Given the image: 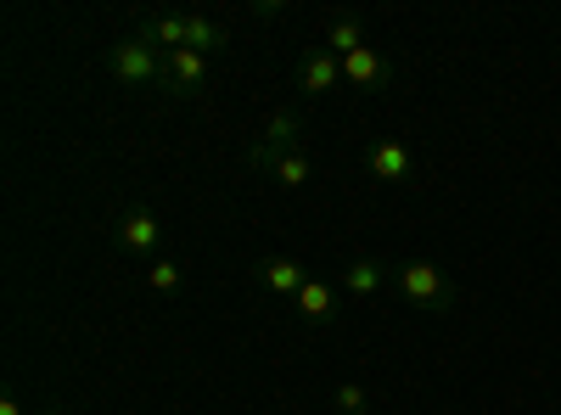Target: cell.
Returning a JSON list of instances; mask_svg holds the SVG:
<instances>
[{
    "label": "cell",
    "mask_w": 561,
    "mask_h": 415,
    "mask_svg": "<svg viewBox=\"0 0 561 415\" xmlns=\"http://www.w3.org/2000/svg\"><path fill=\"white\" fill-rule=\"evenodd\" d=\"M393 292L410 303V309H421V314H449L455 309V281L433 264V258H404V264H393Z\"/></svg>",
    "instance_id": "obj_1"
},
{
    "label": "cell",
    "mask_w": 561,
    "mask_h": 415,
    "mask_svg": "<svg viewBox=\"0 0 561 415\" xmlns=\"http://www.w3.org/2000/svg\"><path fill=\"white\" fill-rule=\"evenodd\" d=\"M107 73L124 84H147V90H169V57L158 51L152 39L124 34L118 45H107Z\"/></svg>",
    "instance_id": "obj_2"
},
{
    "label": "cell",
    "mask_w": 561,
    "mask_h": 415,
    "mask_svg": "<svg viewBox=\"0 0 561 415\" xmlns=\"http://www.w3.org/2000/svg\"><path fill=\"white\" fill-rule=\"evenodd\" d=\"M298 135H304V118H298L293 107H280V113L264 124V135L248 147V163H253L259 174H275L280 158H293V152H298Z\"/></svg>",
    "instance_id": "obj_3"
},
{
    "label": "cell",
    "mask_w": 561,
    "mask_h": 415,
    "mask_svg": "<svg viewBox=\"0 0 561 415\" xmlns=\"http://www.w3.org/2000/svg\"><path fill=\"white\" fill-rule=\"evenodd\" d=\"M365 169H370V180H382V186H410V180H421V158L410 152V141H399V135L370 141Z\"/></svg>",
    "instance_id": "obj_4"
},
{
    "label": "cell",
    "mask_w": 561,
    "mask_h": 415,
    "mask_svg": "<svg viewBox=\"0 0 561 415\" xmlns=\"http://www.w3.org/2000/svg\"><path fill=\"white\" fill-rule=\"evenodd\" d=\"M158 242H163V224H158L152 208H124L113 219V247H124V253H158Z\"/></svg>",
    "instance_id": "obj_5"
},
{
    "label": "cell",
    "mask_w": 561,
    "mask_h": 415,
    "mask_svg": "<svg viewBox=\"0 0 561 415\" xmlns=\"http://www.w3.org/2000/svg\"><path fill=\"white\" fill-rule=\"evenodd\" d=\"M343 84V57H332L325 45H314V51H304V62H298V90L309 102H320V96H332V90Z\"/></svg>",
    "instance_id": "obj_6"
},
{
    "label": "cell",
    "mask_w": 561,
    "mask_h": 415,
    "mask_svg": "<svg viewBox=\"0 0 561 415\" xmlns=\"http://www.w3.org/2000/svg\"><path fill=\"white\" fill-rule=\"evenodd\" d=\"M343 84H354V90H388L393 84V62L377 51V45H359L354 57H343Z\"/></svg>",
    "instance_id": "obj_7"
},
{
    "label": "cell",
    "mask_w": 561,
    "mask_h": 415,
    "mask_svg": "<svg viewBox=\"0 0 561 415\" xmlns=\"http://www.w3.org/2000/svg\"><path fill=\"white\" fill-rule=\"evenodd\" d=\"M337 303H343V287L320 281V275H309L304 292L293 298V309L304 314V326H332V320H337Z\"/></svg>",
    "instance_id": "obj_8"
},
{
    "label": "cell",
    "mask_w": 561,
    "mask_h": 415,
    "mask_svg": "<svg viewBox=\"0 0 561 415\" xmlns=\"http://www.w3.org/2000/svg\"><path fill=\"white\" fill-rule=\"evenodd\" d=\"M348 298H377L382 287H393V264H382V258H354L348 269H343V281H337Z\"/></svg>",
    "instance_id": "obj_9"
},
{
    "label": "cell",
    "mask_w": 561,
    "mask_h": 415,
    "mask_svg": "<svg viewBox=\"0 0 561 415\" xmlns=\"http://www.w3.org/2000/svg\"><path fill=\"white\" fill-rule=\"evenodd\" d=\"M208 84V57L203 51H169V90L174 96H197Z\"/></svg>",
    "instance_id": "obj_10"
},
{
    "label": "cell",
    "mask_w": 561,
    "mask_h": 415,
    "mask_svg": "<svg viewBox=\"0 0 561 415\" xmlns=\"http://www.w3.org/2000/svg\"><path fill=\"white\" fill-rule=\"evenodd\" d=\"M259 281H264L275 298H287V303H293V298L304 292L309 275H304V264H298V258H264V264H259Z\"/></svg>",
    "instance_id": "obj_11"
},
{
    "label": "cell",
    "mask_w": 561,
    "mask_h": 415,
    "mask_svg": "<svg viewBox=\"0 0 561 415\" xmlns=\"http://www.w3.org/2000/svg\"><path fill=\"white\" fill-rule=\"evenodd\" d=\"M359 45H365V23L354 12H332V18H325V51H332V57H354Z\"/></svg>",
    "instance_id": "obj_12"
},
{
    "label": "cell",
    "mask_w": 561,
    "mask_h": 415,
    "mask_svg": "<svg viewBox=\"0 0 561 415\" xmlns=\"http://www.w3.org/2000/svg\"><path fill=\"white\" fill-rule=\"evenodd\" d=\"M140 39H152L163 57H169V51H185V12H158V18H147V23H140Z\"/></svg>",
    "instance_id": "obj_13"
},
{
    "label": "cell",
    "mask_w": 561,
    "mask_h": 415,
    "mask_svg": "<svg viewBox=\"0 0 561 415\" xmlns=\"http://www.w3.org/2000/svg\"><path fill=\"white\" fill-rule=\"evenodd\" d=\"M185 51H203V57L225 51V28L208 12H185Z\"/></svg>",
    "instance_id": "obj_14"
},
{
    "label": "cell",
    "mask_w": 561,
    "mask_h": 415,
    "mask_svg": "<svg viewBox=\"0 0 561 415\" xmlns=\"http://www.w3.org/2000/svg\"><path fill=\"white\" fill-rule=\"evenodd\" d=\"M309 174H314V163H309L304 147H298L293 158H280V163H275V186H280V192H304V186H309Z\"/></svg>",
    "instance_id": "obj_15"
},
{
    "label": "cell",
    "mask_w": 561,
    "mask_h": 415,
    "mask_svg": "<svg viewBox=\"0 0 561 415\" xmlns=\"http://www.w3.org/2000/svg\"><path fill=\"white\" fill-rule=\"evenodd\" d=\"M147 287L163 292V298H174V292L185 287V269H180L174 258H152V264H147Z\"/></svg>",
    "instance_id": "obj_16"
},
{
    "label": "cell",
    "mask_w": 561,
    "mask_h": 415,
    "mask_svg": "<svg viewBox=\"0 0 561 415\" xmlns=\"http://www.w3.org/2000/svg\"><path fill=\"white\" fill-rule=\"evenodd\" d=\"M332 410H337V415H370V393H365L359 382H337V388H332Z\"/></svg>",
    "instance_id": "obj_17"
},
{
    "label": "cell",
    "mask_w": 561,
    "mask_h": 415,
    "mask_svg": "<svg viewBox=\"0 0 561 415\" xmlns=\"http://www.w3.org/2000/svg\"><path fill=\"white\" fill-rule=\"evenodd\" d=\"M0 415H28V410H23V404H18V399L7 393V399H0Z\"/></svg>",
    "instance_id": "obj_18"
},
{
    "label": "cell",
    "mask_w": 561,
    "mask_h": 415,
    "mask_svg": "<svg viewBox=\"0 0 561 415\" xmlns=\"http://www.w3.org/2000/svg\"><path fill=\"white\" fill-rule=\"evenodd\" d=\"M39 415H62V410H39Z\"/></svg>",
    "instance_id": "obj_19"
}]
</instances>
